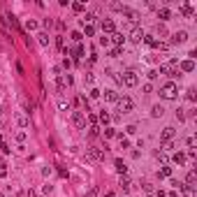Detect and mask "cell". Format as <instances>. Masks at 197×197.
Listing matches in <instances>:
<instances>
[{
    "label": "cell",
    "mask_w": 197,
    "mask_h": 197,
    "mask_svg": "<svg viewBox=\"0 0 197 197\" xmlns=\"http://www.w3.org/2000/svg\"><path fill=\"white\" fill-rule=\"evenodd\" d=\"M144 42H146L148 46H153V49H158V44H160V42H158L153 35H144Z\"/></svg>",
    "instance_id": "ffe728a7"
},
{
    "label": "cell",
    "mask_w": 197,
    "mask_h": 197,
    "mask_svg": "<svg viewBox=\"0 0 197 197\" xmlns=\"http://www.w3.org/2000/svg\"><path fill=\"white\" fill-rule=\"evenodd\" d=\"M121 188H123V193H128V190L132 188V183H130V181H128L125 176H121Z\"/></svg>",
    "instance_id": "cb8c5ba5"
},
{
    "label": "cell",
    "mask_w": 197,
    "mask_h": 197,
    "mask_svg": "<svg viewBox=\"0 0 197 197\" xmlns=\"http://www.w3.org/2000/svg\"><path fill=\"white\" fill-rule=\"evenodd\" d=\"M118 142H121V148H130V142H128L123 134H118Z\"/></svg>",
    "instance_id": "4dcf8cb0"
},
{
    "label": "cell",
    "mask_w": 197,
    "mask_h": 197,
    "mask_svg": "<svg viewBox=\"0 0 197 197\" xmlns=\"http://www.w3.org/2000/svg\"><path fill=\"white\" fill-rule=\"evenodd\" d=\"M65 54H72V58H74V63H79L81 58H84V54H86V51H84V46H81V44H77L74 49H72V51H65Z\"/></svg>",
    "instance_id": "52a82bcc"
},
{
    "label": "cell",
    "mask_w": 197,
    "mask_h": 197,
    "mask_svg": "<svg viewBox=\"0 0 197 197\" xmlns=\"http://www.w3.org/2000/svg\"><path fill=\"white\" fill-rule=\"evenodd\" d=\"M176 95H179V86L174 81H167L160 88V98H165V100H176Z\"/></svg>",
    "instance_id": "6da1fadb"
},
{
    "label": "cell",
    "mask_w": 197,
    "mask_h": 197,
    "mask_svg": "<svg viewBox=\"0 0 197 197\" xmlns=\"http://www.w3.org/2000/svg\"><path fill=\"white\" fill-rule=\"evenodd\" d=\"M116 102H118V111H121V114H130L134 109V102L130 98H118Z\"/></svg>",
    "instance_id": "277c9868"
},
{
    "label": "cell",
    "mask_w": 197,
    "mask_h": 197,
    "mask_svg": "<svg viewBox=\"0 0 197 197\" xmlns=\"http://www.w3.org/2000/svg\"><path fill=\"white\" fill-rule=\"evenodd\" d=\"M102 33H104V35H114V33H116V23H114L111 19H104V21H102Z\"/></svg>",
    "instance_id": "5b68a950"
},
{
    "label": "cell",
    "mask_w": 197,
    "mask_h": 197,
    "mask_svg": "<svg viewBox=\"0 0 197 197\" xmlns=\"http://www.w3.org/2000/svg\"><path fill=\"white\" fill-rule=\"evenodd\" d=\"M16 123H19L21 128H28V123H30V121H28V116H23V114H21V116L16 118Z\"/></svg>",
    "instance_id": "4316f807"
},
{
    "label": "cell",
    "mask_w": 197,
    "mask_h": 197,
    "mask_svg": "<svg viewBox=\"0 0 197 197\" xmlns=\"http://www.w3.org/2000/svg\"><path fill=\"white\" fill-rule=\"evenodd\" d=\"M158 19H160V21H169V19H172V12L167 7H160V9H158Z\"/></svg>",
    "instance_id": "2e32d148"
},
{
    "label": "cell",
    "mask_w": 197,
    "mask_h": 197,
    "mask_svg": "<svg viewBox=\"0 0 197 197\" xmlns=\"http://www.w3.org/2000/svg\"><path fill=\"white\" fill-rule=\"evenodd\" d=\"M37 37H40V44L42 46H49V35H46V33H40Z\"/></svg>",
    "instance_id": "484cf974"
},
{
    "label": "cell",
    "mask_w": 197,
    "mask_h": 197,
    "mask_svg": "<svg viewBox=\"0 0 197 197\" xmlns=\"http://www.w3.org/2000/svg\"><path fill=\"white\" fill-rule=\"evenodd\" d=\"M72 123H74L77 128H86V118H84V114H81V111H74V114H72Z\"/></svg>",
    "instance_id": "30bf717a"
},
{
    "label": "cell",
    "mask_w": 197,
    "mask_h": 197,
    "mask_svg": "<svg viewBox=\"0 0 197 197\" xmlns=\"http://www.w3.org/2000/svg\"><path fill=\"white\" fill-rule=\"evenodd\" d=\"M160 74H167V77H179V60H167V63L160 65Z\"/></svg>",
    "instance_id": "7a4b0ae2"
},
{
    "label": "cell",
    "mask_w": 197,
    "mask_h": 197,
    "mask_svg": "<svg viewBox=\"0 0 197 197\" xmlns=\"http://www.w3.org/2000/svg\"><path fill=\"white\" fill-rule=\"evenodd\" d=\"M160 176H162V179H172V167H169V165H162Z\"/></svg>",
    "instance_id": "603a6c76"
},
{
    "label": "cell",
    "mask_w": 197,
    "mask_h": 197,
    "mask_svg": "<svg viewBox=\"0 0 197 197\" xmlns=\"http://www.w3.org/2000/svg\"><path fill=\"white\" fill-rule=\"evenodd\" d=\"M88 134H90V137H100V128L98 125H90V132Z\"/></svg>",
    "instance_id": "d590c367"
},
{
    "label": "cell",
    "mask_w": 197,
    "mask_h": 197,
    "mask_svg": "<svg viewBox=\"0 0 197 197\" xmlns=\"http://www.w3.org/2000/svg\"><path fill=\"white\" fill-rule=\"evenodd\" d=\"M121 84H125L128 88H134V86L139 84V77H137V72H132V70L123 72V77H121Z\"/></svg>",
    "instance_id": "3957f363"
},
{
    "label": "cell",
    "mask_w": 197,
    "mask_h": 197,
    "mask_svg": "<svg viewBox=\"0 0 197 197\" xmlns=\"http://www.w3.org/2000/svg\"><path fill=\"white\" fill-rule=\"evenodd\" d=\"M88 155L93 158V160H104V151L98 148V146H90V148H88Z\"/></svg>",
    "instance_id": "9c48e42d"
},
{
    "label": "cell",
    "mask_w": 197,
    "mask_h": 197,
    "mask_svg": "<svg viewBox=\"0 0 197 197\" xmlns=\"http://www.w3.org/2000/svg\"><path fill=\"white\" fill-rule=\"evenodd\" d=\"M148 197H155V195H148Z\"/></svg>",
    "instance_id": "c3c4849f"
},
{
    "label": "cell",
    "mask_w": 197,
    "mask_h": 197,
    "mask_svg": "<svg viewBox=\"0 0 197 197\" xmlns=\"http://www.w3.org/2000/svg\"><path fill=\"white\" fill-rule=\"evenodd\" d=\"M160 137H162V142H172V139L176 137V130H174L172 125H167L165 130H162V134H160Z\"/></svg>",
    "instance_id": "8fae6325"
},
{
    "label": "cell",
    "mask_w": 197,
    "mask_h": 197,
    "mask_svg": "<svg viewBox=\"0 0 197 197\" xmlns=\"http://www.w3.org/2000/svg\"><path fill=\"white\" fill-rule=\"evenodd\" d=\"M104 137H107V139H111V137H116V130H114V128H104Z\"/></svg>",
    "instance_id": "f546056e"
},
{
    "label": "cell",
    "mask_w": 197,
    "mask_h": 197,
    "mask_svg": "<svg viewBox=\"0 0 197 197\" xmlns=\"http://www.w3.org/2000/svg\"><path fill=\"white\" fill-rule=\"evenodd\" d=\"M84 35L93 37V35H95V26H93V23H84Z\"/></svg>",
    "instance_id": "44dd1931"
},
{
    "label": "cell",
    "mask_w": 197,
    "mask_h": 197,
    "mask_svg": "<svg viewBox=\"0 0 197 197\" xmlns=\"http://www.w3.org/2000/svg\"><path fill=\"white\" fill-rule=\"evenodd\" d=\"M116 100H118L116 90H104V102H116Z\"/></svg>",
    "instance_id": "ac0fdd59"
},
{
    "label": "cell",
    "mask_w": 197,
    "mask_h": 197,
    "mask_svg": "<svg viewBox=\"0 0 197 197\" xmlns=\"http://www.w3.org/2000/svg\"><path fill=\"white\" fill-rule=\"evenodd\" d=\"M72 9H74V12H84V9H86V5H84V2H72Z\"/></svg>",
    "instance_id": "f1b7e54d"
},
{
    "label": "cell",
    "mask_w": 197,
    "mask_h": 197,
    "mask_svg": "<svg viewBox=\"0 0 197 197\" xmlns=\"http://www.w3.org/2000/svg\"><path fill=\"white\" fill-rule=\"evenodd\" d=\"M172 162H174V165H183V162H186V153H174V155H172Z\"/></svg>",
    "instance_id": "d6986e66"
},
{
    "label": "cell",
    "mask_w": 197,
    "mask_h": 197,
    "mask_svg": "<svg viewBox=\"0 0 197 197\" xmlns=\"http://www.w3.org/2000/svg\"><path fill=\"white\" fill-rule=\"evenodd\" d=\"M100 123H104V125H107V123H109V121H111V118H109V114H107V111H100Z\"/></svg>",
    "instance_id": "83f0119b"
},
{
    "label": "cell",
    "mask_w": 197,
    "mask_h": 197,
    "mask_svg": "<svg viewBox=\"0 0 197 197\" xmlns=\"http://www.w3.org/2000/svg\"><path fill=\"white\" fill-rule=\"evenodd\" d=\"M181 14H183V16H188V19H193V16H195V9L190 7L188 2H183V5H181Z\"/></svg>",
    "instance_id": "4fadbf2b"
},
{
    "label": "cell",
    "mask_w": 197,
    "mask_h": 197,
    "mask_svg": "<svg viewBox=\"0 0 197 197\" xmlns=\"http://www.w3.org/2000/svg\"><path fill=\"white\" fill-rule=\"evenodd\" d=\"M0 176H7V165H0Z\"/></svg>",
    "instance_id": "ee69618b"
},
{
    "label": "cell",
    "mask_w": 197,
    "mask_h": 197,
    "mask_svg": "<svg viewBox=\"0 0 197 197\" xmlns=\"http://www.w3.org/2000/svg\"><path fill=\"white\" fill-rule=\"evenodd\" d=\"M98 193H100V188H98V186H93V188L88 190V195H86V197H98Z\"/></svg>",
    "instance_id": "8d00e7d4"
},
{
    "label": "cell",
    "mask_w": 197,
    "mask_h": 197,
    "mask_svg": "<svg viewBox=\"0 0 197 197\" xmlns=\"http://www.w3.org/2000/svg\"><path fill=\"white\" fill-rule=\"evenodd\" d=\"M195 181H197V172H195V169H190V172H188V176H186V186H190V188H193V186H195Z\"/></svg>",
    "instance_id": "e0dca14e"
},
{
    "label": "cell",
    "mask_w": 197,
    "mask_h": 197,
    "mask_svg": "<svg viewBox=\"0 0 197 197\" xmlns=\"http://www.w3.org/2000/svg\"><path fill=\"white\" fill-rule=\"evenodd\" d=\"M176 118H179V121H183V118H186V114H183V109H176Z\"/></svg>",
    "instance_id": "7bdbcfd3"
},
{
    "label": "cell",
    "mask_w": 197,
    "mask_h": 197,
    "mask_svg": "<svg viewBox=\"0 0 197 197\" xmlns=\"http://www.w3.org/2000/svg\"><path fill=\"white\" fill-rule=\"evenodd\" d=\"M109 56H111V58H118V56H121V46H114V49L109 51Z\"/></svg>",
    "instance_id": "e575fe53"
},
{
    "label": "cell",
    "mask_w": 197,
    "mask_h": 197,
    "mask_svg": "<svg viewBox=\"0 0 197 197\" xmlns=\"http://www.w3.org/2000/svg\"><path fill=\"white\" fill-rule=\"evenodd\" d=\"M151 114H153V116H155V118H160V116H162V114H165V109H162V107H160V104H155V107H153V109H151Z\"/></svg>",
    "instance_id": "d4e9b609"
},
{
    "label": "cell",
    "mask_w": 197,
    "mask_h": 197,
    "mask_svg": "<svg viewBox=\"0 0 197 197\" xmlns=\"http://www.w3.org/2000/svg\"><path fill=\"white\" fill-rule=\"evenodd\" d=\"M56 44L60 46V49H65V40H63V37H60V35H58V37H56Z\"/></svg>",
    "instance_id": "ab89813d"
},
{
    "label": "cell",
    "mask_w": 197,
    "mask_h": 197,
    "mask_svg": "<svg viewBox=\"0 0 197 197\" xmlns=\"http://www.w3.org/2000/svg\"><path fill=\"white\" fill-rule=\"evenodd\" d=\"M109 40H111V42H114L116 46H121L123 42H125V35H123V33H118V30H116V33H114V35L109 37Z\"/></svg>",
    "instance_id": "5bb4252c"
},
{
    "label": "cell",
    "mask_w": 197,
    "mask_h": 197,
    "mask_svg": "<svg viewBox=\"0 0 197 197\" xmlns=\"http://www.w3.org/2000/svg\"><path fill=\"white\" fill-rule=\"evenodd\" d=\"M114 167H116V172H118V174H121V176H123V174H125V172H128L125 162L121 160V158H116V160H114Z\"/></svg>",
    "instance_id": "9a60e30c"
},
{
    "label": "cell",
    "mask_w": 197,
    "mask_h": 197,
    "mask_svg": "<svg viewBox=\"0 0 197 197\" xmlns=\"http://www.w3.org/2000/svg\"><path fill=\"white\" fill-rule=\"evenodd\" d=\"M26 28H28V30H37V21H33V19H30V21L26 23Z\"/></svg>",
    "instance_id": "74e56055"
},
{
    "label": "cell",
    "mask_w": 197,
    "mask_h": 197,
    "mask_svg": "<svg viewBox=\"0 0 197 197\" xmlns=\"http://www.w3.org/2000/svg\"><path fill=\"white\" fill-rule=\"evenodd\" d=\"M109 42H111L109 35H102V37H100V44H102V46H109Z\"/></svg>",
    "instance_id": "f35d334b"
},
{
    "label": "cell",
    "mask_w": 197,
    "mask_h": 197,
    "mask_svg": "<svg viewBox=\"0 0 197 197\" xmlns=\"http://www.w3.org/2000/svg\"><path fill=\"white\" fill-rule=\"evenodd\" d=\"M162 151H174V142H162Z\"/></svg>",
    "instance_id": "836d02e7"
},
{
    "label": "cell",
    "mask_w": 197,
    "mask_h": 197,
    "mask_svg": "<svg viewBox=\"0 0 197 197\" xmlns=\"http://www.w3.org/2000/svg\"><path fill=\"white\" fill-rule=\"evenodd\" d=\"M81 37H84L81 33H72V40H74V42H81Z\"/></svg>",
    "instance_id": "b9f144b4"
},
{
    "label": "cell",
    "mask_w": 197,
    "mask_h": 197,
    "mask_svg": "<svg viewBox=\"0 0 197 197\" xmlns=\"http://www.w3.org/2000/svg\"><path fill=\"white\" fill-rule=\"evenodd\" d=\"M125 132H128V134H134V132H137V125H128Z\"/></svg>",
    "instance_id": "60d3db41"
},
{
    "label": "cell",
    "mask_w": 197,
    "mask_h": 197,
    "mask_svg": "<svg viewBox=\"0 0 197 197\" xmlns=\"http://www.w3.org/2000/svg\"><path fill=\"white\" fill-rule=\"evenodd\" d=\"M142 90H144V93H151L153 86H151V84H144V88H142Z\"/></svg>",
    "instance_id": "f6af8a7d"
},
{
    "label": "cell",
    "mask_w": 197,
    "mask_h": 197,
    "mask_svg": "<svg viewBox=\"0 0 197 197\" xmlns=\"http://www.w3.org/2000/svg\"><path fill=\"white\" fill-rule=\"evenodd\" d=\"M58 109H60V111H70V102L60 100V102H58Z\"/></svg>",
    "instance_id": "1f68e13d"
},
{
    "label": "cell",
    "mask_w": 197,
    "mask_h": 197,
    "mask_svg": "<svg viewBox=\"0 0 197 197\" xmlns=\"http://www.w3.org/2000/svg\"><path fill=\"white\" fill-rule=\"evenodd\" d=\"M123 14H125V16L128 19H130V21H132V23H134V21H137V19H139V14H137V12H134V9H123Z\"/></svg>",
    "instance_id": "7402d4cb"
},
{
    "label": "cell",
    "mask_w": 197,
    "mask_h": 197,
    "mask_svg": "<svg viewBox=\"0 0 197 197\" xmlns=\"http://www.w3.org/2000/svg\"><path fill=\"white\" fill-rule=\"evenodd\" d=\"M98 98H102V90L93 88V90H90V100H98Z\"/></svg>",
    "instance_id": "d6a6232c"
},
{
    "label": "cell",
    "mask_w": 197,
    "mask_h": 197,
    "mask_svg": "<svg viewBox=\"0 0 197 197\" xmlns=\"http://www.w3.org/2000/svg\"><path fill=\"white\" fill-rule=\"evenodd\" d=\"M193 70H195V60L188 58V60H181L179 63V72H193Z\"/></svg>",
    "instance_id": "7c38bea8"
},
{
    "label": "cell",
    "mask_w": 197,
    "mask_h": 197,
    "mask_svg": "<svg viewBox=\"0 0 197 197\" xmlns=\"http://www.w3.org/2000/svg\"><path fill=\"white\" fill-rule=\"evenodd\" d=\"M0 114H2V107H0Z\"/></svg>",
    "instance_id": "7dc6e473"
},
{
    "label": "cell",
    "mask_w": 197,
    "mask_h": 197,
    "mask_svg": "<svg viewBox=\"0 0 197 197\" xmlns=\"http://www.w3.org/2000/svg\"><path fill=\"white\" fill-rule=\"evenodd\" d=\"M130 40H132V42H137V44H139V42H144V30L134 26L132 30H130Z\"/></svg>",
    "instance_id": "ba28073f"
},
{
    "label": "cell",
    "mask_w": 197,
    "mask_h": 197,
    "mask_svg": "<svg viewBox=\"0 0 197 197\" xmlns=\"http://www.w3.org/2000/svg\"><path fill=\"white\" fill-rule=\"evenodd\" d=\"M186 40H188V33H186V30H176V33L172 35V44H183Z\"/></svg>",
    "instance_id": "8992f818"
},
{
    "label": "cell",
    "mask_w": 197,
    "mask_h": 197,
    "mask_svg": "<svg viewBox=\"0 0 197 197\" xmlns=\"http://www.w3.org/2000/svg\"><path fill=\"white\" fill-rule=\"evenodd\" d=\"M188 100H190V102H195V90H193V88L188 90Z\"/></svg>",
    "instance_id": "bcb514c9"
}]
</instances>
